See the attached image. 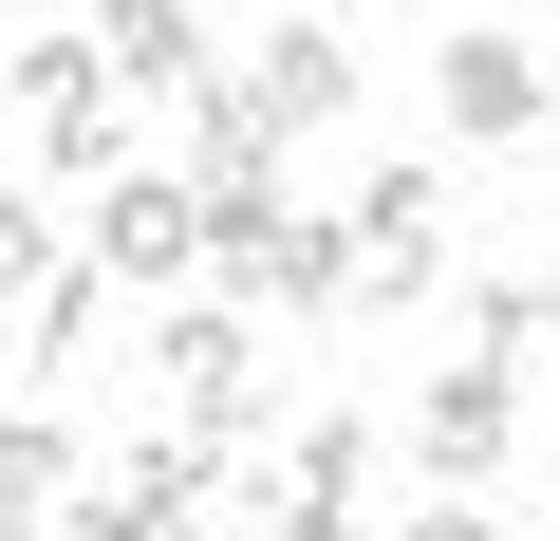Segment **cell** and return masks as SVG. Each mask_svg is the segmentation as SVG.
Segmentation results:
<instances>
[{
    "label": "cell",
    "mask_w": 560,
    "mask_h": 541,
    "mask_svg": "<svg viewBox=\"0 0 560 541\" xmlns=\"http://www.w3.org/2000/svg\"><path fill=\"white\" fill-rule=\"evenodd\" d=\"M150 355H168V430H187L206 467H243V430H261V392H280L261 318H243V299H168V318H150Z\"/></svg>",
    "instance_id": "cell-1"
},
{
    "label": "cell",
    "mask_w": 560,
    "mask_h": 541,
    "mask_svg": "<svg viewBox=\"0 0 560 541\" xmlns=\"http://www.w3.org/2000/svg\"><path fill=\"white\" fill-rule=\"evenodd\" d=\"M187 281H224L243 318H337V224H318V205H280V187H224Z\"/></svg>",
    "instance_id": "cell-2"
},
{
    "label": "cell",
    "mask_w": 560,
    "mask_h": 541,
    "mask_svg": "<svg viewBox=\"0 0 560 541\" xmlns=\"http://www.w3.org/2000/svg\"><path fill=\"white\" fill-rule=\"evenodd\" d=\"M430 281H448V168H374V187L337 205V299L411 318Z\"/></svg>",
    "instance_id": "cell-3"
},
{
    "label": "cell",
    "mask_w": 560,
    "mask_h": 541,
    "mask_svg": "<svg viewBox=\"0 0 560 541\" xmlns=\"http://www.w3.org/2000/svg\"><path fill=\"white\" fill-rule=\"evenodd\" d=\"M224 504H243L261 541H355V522H374V430H355V411H318L280 467H224Z\"/></svg>",
    "instance_id": "cell-4"
},
{
    "label": "cell",
    "mask_w": 560,
    "mask_h": 541,
    "mask_svg": "<svg viewBox=\"0 0 560 541\" xmlns=\"http://www.w3.org/2000/svg\"><path fill=\"white\" fill-rule=\"evenodd\" d=\"M430 94H448V150H523V131L560 113V38H523V20H467V38L430 57Z\"/></svg>",
    "instance_id": "cell-5"
},
{
    "label": "cell",
    "mask_w": 560,
    "mask_h": 541,
    "mask_svg": "<svg viewBox=\"0 0 560 541\" xmlns=\"http://www.w3.org/2000/svg\"><path fill=\"white\" fill-rule=\"evenodd\" d=\"M224 94H243L280 150H300V131H337V113H355V38L318 20V0H280V20L243 38V75H224Z\"/></svg>",
    "instance_id": "cell-6"
},
{
    "label": "cell",
    "mask_w": 560,
    "mask_h": 541,
    "mask_svg": "<svg viewBox=\"0 0 560 541\" xmlns=\"http://www.w3.org/2000/svg\"><path fill=\"white\" fill-rule=\"evenodd\" d=\"M75 261H94L113 299H168L187 261H206V205H187L168 168H113V187H94V243H75Z\"/></svg>",
    "instance_id": "cell-7"
},
{
    "label": "cell",
    "mask_w": 560,
    "mask_h": 541,
    "mask_svg": "<svg viewBox=\"0 0 560 541\" xmlns=\"http://www.w3.org/2000/svg\"><path fill=\"white\" fill-rule=\"evenodd\" d=\"M504 448H523V374H430L411 392V467H430V504H467V485H504Z\"/></svg>",
    "instance_id": "cell-8"
},
{
    "label": "cell",
    "mask_w": 560,
    "mask_h": 541,
    "mask_svg": "<svg viewBox=\"0 0 560 541\" xmlns=\"http://www.w3.org/2000/svg\"><path fill=\"white\" fill-rule=\"evenodd\" d=\"M75 57H94V94H113V113H131V94L168 113V94H206V75H224V57H206V0H113Z\"/></svg>",
    "instance_id": "cell-9"
},
{
    "label": "cell",
    "mask_w": 560,
    "mask_h": 541,
    "mask_svg": "<svg viewBox=\"0 0 560 541\" xmlns=\"http://www.w3.org/2000/svg\"><path fill=\"white\" fill-rule=\"evenodd\" d=\"M168 113H187V205H224V187H280V131H261L224 75H206V94H168Z\"/></svg>",
    "instance_id": "cell-10"
},
{
    "label": "cell",
    "mask_w": 560,
    "mask_h": 541,
    "mask_svg": "<svg viewBox=\"0 0 560 541\" xmlns=\"http://www.w3.org/2000/svg\"><path fill=\"white\" fill-rule=\"evenodd\" d=\"M57 504H75V430L57 411H0V541H57Z\"/></svg>",
    "instance_id": "cell-11"
},
{
    "label": "cell",
    "mask_w": 560,
    "mask_h": 541,
    "mask_svg": "<svg viewBox=\"0 0 560 541\" xmlns=\"http://www.w3.org/2000/svg\"><path fill=\"white\" fill-rule=\"evenodd\" d=\"M94 337H113V281H94V261H57V281L20 299V374H94Z\"/></svg>",
    "instance_id": "cell-12"
},
{
    "label": "cell",
    "mask_w": 560,
    "mask_h": 541,
    "mask_svg": "<svg viewBox=\"0 0 560 541\" xmlns=\"http://www.w3.org/2000/svg\"><path fill=\"white\" fill-rule=\"evenodd\" d=\"M560 337V281H467V374H523Z\"/></svg>",
    "instance_id": "cell-13"
},
{
    "label": "cell",
    "mask_w": 560,
    "mask_h": 541,
    "mask_svg": "<svg viewBox=\"0 0 560 541\" xmlns=\"http://www.w3.org/2000/svg\"><path fill=\"white\" fill-rule=\"evenodd\" d=\"M113 504H150V522H206V504H224V467H206L187 430H150V448L113 467Z\"/></svg>",
    "instance_id": "cell-14"
},
{
    "label": "cell",
    "mask_w": 560,
    "mask_h": 541,
    "mask_svg": "<svg viewBox=\"0 0 560 541\" xmlns=\"http://www.w3.org/2000/svg\"><path fill=\"white\" fill-rule=\"evenodd\" d=\"M57 261H75V243H57V205H20V187H0V299H38Z\"/></svg>",
    "instance_id": "cell-15"
},
{
    "label": "cell",
    "mask_w": 560,
    "mask_h": 541,
    "mask_svg": "<svg viewBox=\"0 0 560 541\" xmlns=\"http://www.w3.org/2000/svg\"><path fill=\"white\" fill-rule=\"evenodd\" d=\"M57 541H206V522H150V504H57Z\"/></svg>",
    "instance_id": "cell-16"
},
{
    "label": "cell",
    "mask_w": 560,
    "mask_h": 541,
    "mask_svg": "<svg viewBox=\"0 0 560 541\" xmlns=\"http://www.w3.org/2000/svg\"><path fill=\"white\" fill-rule=\"evenodd\" d=\"M411 541H504V522H486V504H430V522H411Z\"/></svg>",
    "instance_id": "cell-17"
},
{
    "label": "cell",
    "mask_w": 560,
    "mask_h": 541,
    "mask_svg": "<svg viewBox=\"0 0 560 541\" xmlns=\"http://www.w3.org/2000/svg\"><path fill=\"white\" fill-rule=\"evenodd\" d=\"M541 541H560V504H541Z\"/></svg>",
    "instance_id": "cell-18"
}]
</instances>
